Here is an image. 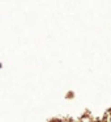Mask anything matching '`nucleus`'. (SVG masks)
I'll list each match as a JSON object with an SVG mask.
<instances>
[]
</instances>
